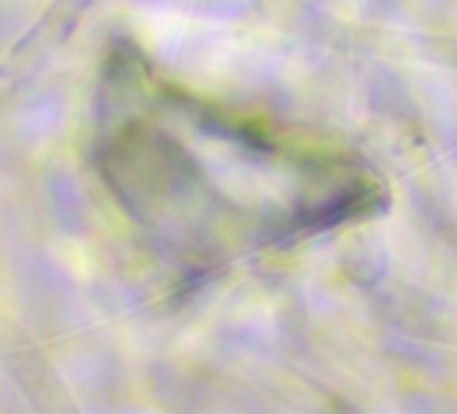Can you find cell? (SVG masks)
Masks as SVG:
<instances>
[{
  "label": "cell",
  "mask_w": 457,
  "mask_h": 414,
  "mask_svg": "<svg viewBox=\"0 0 457 414\" xmlns=\"http://www.w3.org/2000/svg\"><path fill=\"white\" fill-rule=\"evenodd\" d=\"M92 156L137 235L188 275L328 232L379 199L347 151L199 97L132 46L100 76Z\"/></svg>",
  "instance_id": "1"
}]
</instances>
